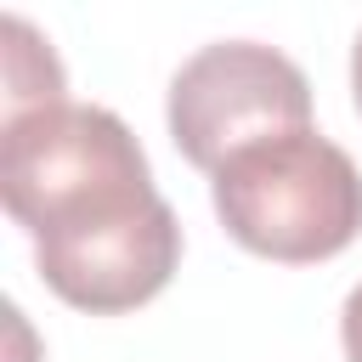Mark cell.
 <instances>
[{"label":"cell","instance_id":"cell-1","mask_svg":"<svg viewBox=\"0 0 362 362\" xmlns=\"http://www.w3.org/2000/svg\"><path fill=\"white\" fill-rule=\"evenodd\" d=\"M0 198L28 232L45 288L79 311H136L181 266V221L107 107L57 102L6 119Z\"/></svg>","mask_w":362,"mask_h":362},{"label":"cell","instance_id":"cell-2","mask_svg":"<svg viewBox=\"0 0 362 362\" xmlns=\"http://www.w3.org/2000/svg\"><path fill=\"white\" fill-rule=\"evenodd\" d=\"M215 215L249 255L311 266L362 232V170L322 130H277L238 147L209 181Z\"/></svg>","mask_w":362,"mask_h":362},{"label":"cell","instance_id":"cell-3","mask_svg":"<svg viewBox=\"0 0 362 362\" xmlns=\"http://www.w3.org/2000/svg\"><path fill=\"white\" fill-rule=\"evenodd\" d=\"M164 119L181 158L215 175L238 147L277 130H305L311 85L300 62L260 40H215L175 68Z\"/></svg>","mask_w":362,"mask_h":362},{"label":"cell","instance_id":"cell-4","mask_svg":"<svg viewBox=\"0 0 362 362\" xmlns=\"http://www.w3.org/2000/svg\"><path fill=\"white\" fill-rule=\"evenodd\" d=\"M0 34H6V119H23L34 107L68 102L62 96V62H57V51L17 11L0 23Z\"/></svg>","mask_w":362,"mask_h":362},{"label":"cell","instance_id":"cell-5","mask_svg":"<svg viewBox=\"0 0 362 362\" xmlns=\"http://www.w3.org/2000/svg\"><path fill=\"white\" fill-rule=\"evenodd\" d=\"M339 345H345V362H362V283L345 294V311H339Z\"/></svg>","mask_w":362,"mask_h":362},{"label":"cell","instance_id":"cell-6","mask_svg":"<svg viewBox=\"0 0 362 362\" xmlns=\"http://www.w3.org/2000/svg\"><path fill=\"white\" fill-rule=\"evenodd\" d=\"M351 96H356V107H362V34H356V45H351Z\"/></svg>","mask_w":362,"mask_h":362}]
</instances>
